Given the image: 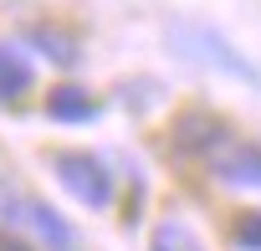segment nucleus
<instances>
[{"instance_id":"1","label":"nucleus","mask_w":261,"mask_h":251,"mask_svg":"<svg viewBox=\"0 0 261 251\" xmlns=\"http://www.w3.org/2000/svg\"><path fill=\"white\" fill-rule=\"evenodd\" d=\"M57 174L82 205H108L113 200V180L92 154H57Z\"/></svg>"},{"instance_id":"2","label":"nucleus","mask_w":261,"mask_h":251,"mask_svg":"<svg viewBox=\"0 0 261 251\" xmlns=\"http://www.w3.org/2000/svg\"><path fill=\"white\" fill-rule=\"evenodd\" d=\"M174 41L179 46H190L185 57H195V62H210V67H225V72H236V77H256L241 57H230V46L215 36V31H205V26H174Z\"/></svg>"},{"instance_id":"3","label":"nucleus","mask_w":261,"mask_h":251,"mask_svg":"<svg viewBox=\"0 0 261 251\" xmlns=\"http://www.w3.org/2000/svg\"><path fill=\"white\" fill-rule=\"evenodd\" d=\"M215 169H220V180H230V185H261V149H256V144H230Z\"/></svg>"},{"instance_id":"4","label":"nucleus","mask_w":261,"mask_h":251,"mask_svg":"<svg viewBox=\"0 0 261 251\" xmlns=\"http://www.w3.org/2000/svg\"><path fill=\"white\" fill-rule=\"evenodd\" d=\"M46 113H51L57 123H87V118H97V103H92L82 87H57V92L46 97Z\"/></svg>"},{"instance_id":"5","label":"nucleus","mask_w":261,"mask_h":251,"mask_svg":"<svg viewBox=\"0 0 261 251\" xmlns=\"http://www.w3.org/2000/svg\"><path fill=\"white\" fill-rule=\"evenodd\" d=\"M26 87H31V62L11 46H0V103L26 97Z\"/></svg>"},{"instance_id":"6","label":"nucleus","mask_w":261,"mask_h":251,"mask_svg":"<svg viewBox=\"0 0 261 251\" xmlns=\"http://www.w3.org/2000/svg\"><path fill=\"white\" fill-rule=\"evenodd\" d=\"M11 220H26V225H31V231H41L51 246H72V231H67V225H62V220H57L46 205H36V200H21Z\"/></svg>"},{"instance_id":"7","label":"nucleus","mask_w":261,"mask_h":251,"mask_svg":"<svg viewBox=\"0 0 261 251\" xmlns=\"http://www.w3.org/2000/svg\"><path fill=\"white\" fill-rule=\"evenodd\" d=\"M31 46H41L51 62H77V41L67 36V31H51V26H31Z\"/></svg>"},{"instance_id":"8","label":"nucleus","mask_w":261,"mask_h":251,"mask_svg":"<svg viewBox=\"0 0 261 251\" xmlns=\"http://www.w3.org/2000/svg\"><path fill=\"white\" fill-rule=\"evenodd\" d=\"M154 251H205V246L195 241V231H190V225H179V220H164V225L154 231Z\"/></svg>"},{"instance_id":"9","label":"nucleus","mask_w":261,"mask_h":251,"mask_svg":"<svg viewBox=\"0 0 261 251\" xmlns=\"http://www.w3.org/2000/svg\"><path fill=\"white\" fill-rule=\"evenodd\" d=\"M236 246H241V251H261V215H256V210L236 220Z\"/></svg>"},{"instance_id":"10","label":"nucleus","mask_w":261,"mask_h":251,"mask_svg":"<svg viewBox=\"0 0 261 251\" xmlns=\"http://www.w3.org/2000/svg\"><path fill=\"white\" fill-rule=\"evenodd\" d=\"M16 205H21V200H16L6 185H0V215H16Z\"/></svg>"},{"instance_id":"11","label":"nucleus","mask_w":261,"mask_h":251,"mask_svg":"<svg viewBox=\"0 0 261 251\" xmlns=\"http://www.w3.org/2000/svg\"><path fill=\"white\" fill-rule=\"evenodd\" d=\"M0 251H26L21 241H11V236H0Z\"/></svg>"}]
</instances>
